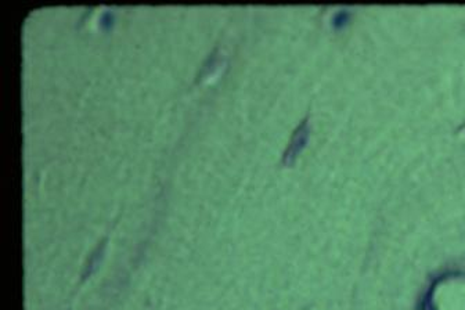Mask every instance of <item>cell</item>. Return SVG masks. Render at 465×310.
Returning <instances> with one entry per match:
<instances>
[{"instance_id":"6da1fadb","label":"cell","mask_w":465,"mask_h":310,"mask_svg":"<svg viewBox=\"0 0 465 310\" xmlns=\"http://www.w3.org/2000/svg\"><path fill=\"white\" fill-rule=\"evenodd\" d=\"M309 133V118L306 116L305 119H302L299 122L295 130L292 132V136H291L288 146H287L284 154H283V159H281L283 166H292L295 163L299 154L304 151L306 144H308Z\"/></svg>"},{"instance_id":"7a4b0ae2","label":"cell","mask_w":465,"mask_h":310,"mask_svg":"<svg viewBox=\"0 0 465 310\" xmlns=\"http://www.w3.org/2000/svg\"><path fill=\"white\" fill-rule=\"evenodd\" d=\"M105 242H107V239H103L98 245L96 246V249L91 252V255L87 259V263L84 266V270L83 274H82V277L87 278L90 277L91 274L96 271L97 266L100 265V260L104 256V251H105Z\"/></svg>"},{"instance_id":"3957f363","label":"cell","mask_w":465,"mask_h":310,"mask_svg":"<svg viewBox=\"0 0 465 310\" xmlns=\"http://www.w3.org/2000/svg\"><path fill=\"white\" fill-rule=\"evenodd\" d=\"M350 19V11L348 10H338L336 13H334L332 18H331V25L334 26L335 29H341L343 26L346 25Z\"/></svg>"},{"instance_id":"277c9868","label":"cell","mask_w":465,"mask_h":310,"mask_svg":"<svg viewBox=\"0 0 465 310\" xmlns=\"http://www.w3.org/2000/svg\"><path fill=\"white\" fill-rule=\"evenodd\" d=\"M101 22H103V25H110V24H112V15H111V13L104 14L103 18H101Z\"/></svg>"}]
</instances>
